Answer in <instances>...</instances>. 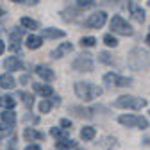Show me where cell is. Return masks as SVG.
Listing matches in <instances>:
<instances>
[{
	"instance_id": "obj_1",
	"label": "cell",
	"mask_w": 150,
	"mask_h": 150,
	"mask_svg": "<svg viewBox=\"0 0 150 150\" xmlns=\"http://www.w3.org/2000/svg\"><path fill=\"white\" fill-rule=\"evenodd\" d=\"M127 64L130 70H136V71L148 70L150 68V54L141 47H134L127 55Z\"/></svg>"
},
{
	"instance_id": "obj_2",
	"label": "cell",
	"mask_w": 150,
	"mask_h": 150,
	"mask_svg": "<svg viewBox=\"0 0 150 150\" xmlns=\"http://www.w3.org/2000/svg\"><path fill=\"white\" fill-rule=\"evenodd\" d=\"M75 95L84 102H91L102 95V88L93 82H75Z\"/></svg>"
},
{
	"instance_id": "obj_3",
	"label": "cell",
	"mask_w": 150,
	"mask_h": 150,
	"mask_svg": "<svg viewBox=\"0 0 150 150\" xmlns=\"http://www.w3.org/2000/svg\"><path fill=\"white\" fill-rule=\"evenodd\" d=\"M146 98H138V97H132V95H122L115 100V107H120V109H132V111H139L143 107H146Z\"/></svg>"
},
{
	"instance_id": "obj_4",
	"label": "cell",
	"mask_w": 150,
	"mask_h": 150,
	"mask_svg": "<svg viewBox=\"0 0 150 150\" xmlns=\"http://www.w3.org/2000/svg\"><path fill=\"white\" fill-rule=\"evenodd\" d=\"M111 30L116 32V34H122V36H132L134 34V29L130 27V23L122 18L120 14H115L111 18Z\"/></svg>"
},
{
	"instance_id": "obj_5",
	"label": "cell",
	"mask_w": 150,
	"mask_h": 150,
	"mask_svg": "<svg viewBox=\"0 0 150 150\" xmlns=\"http://www.w3.org/2000/svg\"><path fill=\"white\" fill-rule=\"evenodd\" d=\"M118 122L125 127H138V129H148V120L145 116H138V115H120Z\"/></svg>"
},
{
	"instance_id": "obj_6",
	"label": "cell",
	"mask_w": 150,
	"mask_h": 150,
	"mask_svg": "<svg viewBox=\"0 0 150 150\" xmlns=\"http://www.w3.org/2000/svg\"><path fill=\"white\" fill-rule=\"evenodd\" d=\"M104 82L109 86H115V88H127V86H132V79L130 77H122L118 73H105L104 75Z\"/></svg>"
},
{
	"instance_id": "obj_7",
	"label": "cell",
	"mask_w": 150,
	"mask_h": 150,
	"mask_svg": "<svg viewBox=\"0 0 150 150\" xmlns=\"http://www.w3.org/2000/svg\"><path fill=\"white\" fill-rule=\"evenodd\" d=\"M93 59H91V54H81L77 59L71 63V68L75 71H91L93 70Z\"/></svg>"
},
{
	"instance_id": "obj_8",
	"label": "cell",
	"mask_w": 150,
	"mask_h": 150,
	"mask_svg": "<svg viewBox=\"0 0 150 150\" xmlns=\"http://www.w3.org/2000/svg\"><path fill=\"white\" fill-rule=\"evenodd\" d=\"M105 22H107V13L97 11V13H93V14L88 18V20L84 22V25L89 27V29H100V27L105 25Z\"/></svg>"
},
{
	"instance_id": "obj_9",
	"label": "cell",
	"mask_w": 150,
	"mask_h": 150,
	"mask_svg": "<svg viewBox=\"0 0 150 150\" xmlns=\"http://www.w3.org/2000/svg\"><path fill=\"white\" fill-rule=\"evenodd\" d=\"M4 68L9 70V71H16V70H23L25 68V63L18 57V55H11L4 61Z\"/></svg>"
},
{
	"instance_id": "obj_10",
	"label": "cell",
	"mask_w": 150,
	"mask_h": 150,
	"mask_svg": "<svg viewBox=\"0 0 150 150\" xmlns=\"http://www.w3.org/2000/svg\"><path fill=\"white\" fill-rule=\"evenodd\" d=\"M127 4H129V9H130V16H132V20L138 22V23H143V22H145V9L139 7V6H136L134 2H130V0H129Z\"/></svg>"
},
{
	"instance_id": "obj_11",
	"label": "cell",
	"mask_w": 150,
	"mask_h": 150,
	"mask_svg": "<svg viewBox=\"0 0 150 150\" xmlns=\"http://www.w3.org/2000/svg\"><path fill=\"white\" fill-rule=\"evenodd\" d=\"M23 138H25L27 141H43V139H45V134L41 132V130H36V129H32V127H25Z\"/></svg>"
},
{
	"instance_id": "obj_12",
	"label": "cell",
	"mask_w": 150,
	"mask_h": 150,
	"mask_svg": "<svg viewBox=\"0 0 150 150\" xmlns=\"http://www.w3.org/2000/svg\"><path fill=\"white\" fill-rule=\"evenodd\" d=\"M41 38H45V40H55V38H64V30L55 29V27H45V29H41Z\"/></svg>"
},
{
	"instance_id": "obj_13",
	"label": "cell",
	"mask_w": 150,
	"mask_h": 150,
	"mask_svg": "<svg viewBox=\"0 0 150 150\" xmlns=\"http://www.w3.org/2000/svg\"><path fill=\"white\" fill-rule=\"evenodd\" d=\"M32 89L38 93V95H41L43 98L54 95V89H52V86H48V84H32Z\"/></svg>"
},
{
	"instance_id": "obj_14",
	"label": "cell",
	"mask_w": 150,
	"mask_h": 150,
	"mask_svg": "<svg viewBox=\"0 0 150 150\" xmlns=\"http://www.w3.org/2000/svg\"><path fill=\"white\" fill-rule=\"evenodd\" d=\"M71 50H73V45L71 43H68V41L66 43H61L55 50H52V57L54 59H59V57H63L66 52H71Z\"/></svg>"
},
{
	"instance_id": "obj_15",
	"label": "cell",
	"mask_w": 150,
	"mask_h": 150,
	"mask_svg": "<svg viewBox=\"0 0 150 150\" xmlns=\"http://www.w3.org/2000/svg\"><path fill=\"white\" fill-rule=\"evenodd\" d=\"M36 73L41 77V81H54V70H50L48 66H36Z\"/></svg>"
},
{
	"instance_id": "obj_16",
	"label": "cell",
	"mask_w": 150,
	"mask_h": 150,
	"mask_svg": "<svg viewBox=\"0 0 150 150\" xmlns=\"http://www.w3.org/2000/svg\"><path fill=\"white\" fill-rule=\"evenodd\" d=\"M16 86V81L11 73H4V75H0V88H4V89H13Z\"/></svg>"
},
{
	"instance_id": "obj_17",
	"label": "cell",
	"mask_w": 150,
	"mask_h": 150,
	"mask_svg": "<svg viewBox=\"0 0 150 150\" xmlns=\"http://www.w3.org/2000/svg\"><path fill=\"white\" fill-rule=\"evenodd\" d=\"M97 136V130H95V127H91V125H86V127H82L81 129V139L82 141H91L93 138Z\"/></svg>"
},
{
	"instance_id": "obj_18",
	"label": "cell",
	"mask_w": 150,
	"mask_h": 150,
	"mask_svg": "<svg viewBox=\"0 0 150 150\" xmlns=\"http://www.w3.org/2000/svg\"><path fill=\"white\" fill-rule=\"evenodd\" d=\"M25 43H27V48L36 50V48H40V47H41L43 41H41V36H34V34H30V36H27Z\"/></svg>"
},
{
	"instance_id": "obj_19",
	"label": "cell",
	"mask_w": 150,
	"mask_h": 150,
	"mask_svg": "<svg viewBox=\"0 0 150 150\" xmlns=\"http://www.w3.org/2000/svg\"><path fill=\"white\" fill-rule=\"evenodd\" d=\"M0 118H2L4 123H7V125H11V127L16 123V115L13 112V109H4V112L0 115Z\"/></svg>"
},
{
	"instance_id": "obj_20",
	"label": "cell",
	"mask_w": 150,
	"mask_h": 150,
	"mask_svg": "<svg viewBox=\"0 0 150 150\" xmlns=\"http://www.w3.org/2000/svg\"><path fill=\"white\" fill-rule=\"evenodd\" d=\"M50 134L57 139V141L68 139V132H66V129H63V127H52V129H50Z\"/></svg>"
},
{
	"instance_id": "obj_21",
	"label": "cell",
	"mask_w": 150,
	"mask_h": 150,
	"mask_svg": "<svg viewBox=\"0 0 150 150\" xmlns=\"http://www.w3.org/2000/svg\"><path fill=\"white\" fill-rule=\"evenodd\" d=\"M14 105H16V100L11 95L0 97V107H2V109H14Z\"/></svg>"
},
{
	"instance_id": "obj_22",
	"label": "cell",
	"mask_w": 150,
	"mask_h": 150,
	"mask_svg": "<svg viewBox=\"0 0 150 150\" xmlns=\"http://www.w3.org/2000/svg\"><path fill=\"white\" fill-rule=\"evenodd\" d=\"M20 23H22L23 27H27L29 30H36V29H40L38 22H36V20H32V18H29V16H23L22 20H20Z\"/></svg>"
},
{
	"instance_id": "obj_23",
	"label": "cell",
	"mask_w": 150,
	"mask_h": 150,
	"mask_svg": "<svg viewBox=\"0 0 150 150\" xmlns=\"http://www.w3.org/2000/svg\"><path fill=\"white\" fill-rule=\"evenodd\" d=\"M52 105H54V102H52V100H47V98H43V100L40 102V105H38V109H40V112H41V115H47V112H50Z\"/></svg>"
},
{
	"instance_id": "obj_24",
	"label": "cell",
	"mask_w": 150,
	"mask_h": 150,
	"mask_svg": "<svg viewBox=\"0 0 150 150\" xmlns=\"http://www.w3.org/2000/svg\"><path fill=\"white\" fill-rule=\"evenodd\" d=\"M11 134H13V127L4 123V122H0V139H4V138H7Z\"/></svg>"
},
{
	"instance_id": "obj_25",
	"label": "cell",
	"mask_w": 150,
	"mask_h": 150,
	"mask_svg": "<svg viewBox=\"0 0 150 150\" xmlns=\"http://www.w3.org/2000/svg\"><path fill=\"white\" fill-rule=\"evenodd\" d=\"M98 61L104 63V64H112V63H115V59H112V55L109 52H100L98 54Z\"/></svg>"
},
{
	"instance_id": "obj_26",
	"label": "cell",
	"mask_w": 150,
	"mask_h": 150,
	"mask_svg": "<svg viewBox=\"0 0 150 150\" xmlns=\"http://www.w3.org/2000/svg\"><path fill=\"white\" fill-rule=\"evenodd\" d=\"M22 34H23V29L11 30V43H20L22 41Z\"/></svg>"
},
{
	"instance_id": "obj_27",
	"label": "cell",
	"mask_w": 150,
	"mask_h": 150,
	"mask_svg": "<svg viewBox=\"0 0 150 150\" xmlns=\"http://www.w3.org/2000/svg\"><path fill=\"white\" fill-rule=\"evenodd\" d=\"M97 45V38H93V36H86V38H82L81 40V47L84 48V47H95Z\"/></svg>"
},
{
	"instance_id": "obj_28",
	"label": "cell",
	"mask_w": 150,
	"mask_h": 150,
	"mask_svg": "<svg viewBox=\"0 0 150 150\" xmlns=\"http://www.w3.org/2000/svg\"><path fill=\"white\" fill-rule=\"evenodd\" d=\"M73 146H75V143L71 139H61V141H57V148L59 150H70Z\"/></svg>"
},
{
	"instance_id": "obj_29",
	"label": "cell",
	"mask_w": 150,
	"mask_h": 150,
	"mask_svg": "<svg viewBox=\"0 0 150 150\" xmlns=\"http://www.w3.org/2000/svg\"><path fill=\"white\" fill-rule=\"evenodd\" d=\"M104 43H105L107 47H112V48L118 47V40H116L112 34H105V36H104Z\"/></svg>"
},
{
	"instance_id": "obj_30",
	"label": "cell",
	"mask_w": 150,
	"mask_h": 150,
	"mask_svg": "<svg viewBox=\"0 0 150 150\" xmlns=\"http://www.w3.org/2000/svg\"><path fill=\"white\" fill-rule=\"evenodd\" d=\"M95 4V0H77V6L81 7V9H86V7H89V6H93Z\"/></svg>"
},
{
	"instance_id": "obj_31",
	"label": "cell",
	"mask_w": 150,
	"mask_h": 150,
	"mask_svg": "<svg viewBox=\"0 0 150 150\" xmlns=\"http://www.w3.org/2000/svg\"><path fill=\"white\" fill-rule=\"evenodd\" d=\"M23 97V102L27 104V107H32V95H25V93H22Z\"/></svg>"
},
{
	"instance_id": "obj_32",
	"label": "cell",
	"mask_w": 150,
	"mask_h": 150,
	"mask_svg": "<svg viewBox=\"0 0 150 150\" xmlns=\"http://www.w3.org/2000/svg\"><path fill=\"white\" fill-rule=\"evenodd\" d=\"M11 52H14V54H22V48H20V43H11Z\"/></svg>"
},
{
	"instance_id": "obj_33",
	"label": "cell",
	"mask_w": 150,
	"mask_h": 150,
	"mask_svg": "<svg viewBox=\"0 0 150 150\" xmlns=\"http://www.w3.org/2000/svg\"><path fill=\"white\" fill-rule=\"evenodd\" d=\"M61 127H63V129H70V127H71V122H70L68 118H63V120H61Z\"/></svg>"
},
{
	"instance_id": "obj_34",
	"label": "cell",
	"mask_w": 150,
	"mask_h": 150,
	"mask_svg": "<svg viewBox=\"0 0 150 150\" xmlns=\"http://www.w3.org/2000/svg\"><path fill=\"white\" fill-rule=\"evenodd\" d=\"M25 150H41V146H40V145H29Z\"/></svg>"
},
{
	"instance_id": "obj_35",
	"label": "cell",
	"mask_w": 150,
	"mask_h": 150,
	"mask_svg": "<svg viewBox=\"0 0 150 150\" xmlns=\"http://www.w3.org/2000/svg\"><path fill=\"white\" fill-rule=\"evenodd\" d=\"M4 50H6V43H4L2 40H0V55L4 54Z\"/></svg>"
},
{
	"instance_id": "obj_36",
	"label": "cell",
	"mask_w": 150,
	"mask_h": 150,
	"mask_svg": "<svg viewBox=\"0 0 150 150\" xmlns=\"http://www.w3.org/2000/svg\"><path fill=\"white\" fill-rule=\"evenodd\" d=\"M13 2H16V4H23L25 0H13Z\"/></svg>"
},
{
	"instance_id": "obj_37",
	"label": "cell",
	"mask_w": 150,
	"mask_h": 150,
	"mask_svg": "<svg viewBox=\"0 0 150 150\" xmlns=\"http://www.w3.org/2000/svg\"><path fill=\"white\" fill-rule=\"evenodd\" d=\"M146 43L150 45V32H148V36H146Z\"/></svg>"
},
{
	"instance_id": "obj_38",
	"label": "cell",
	"mask_w": 150,
	"mask_h": 150,
	"mask_svg": "<svg viewBox=\"0 0 150 150\" xmlns=\"http://www.w3.org/2000/svg\"><path fill=\"white\" fill-rule=\"evenodd\" d=\"M2 14H4V9H2V7H0V16H2Z\"/></svg>"
},
{
	"instance_id": "obj_39",
	"label": "cell",
	"mask_w": 150,
	"mask_h": 150,
	"mask_svg": "<svg viewBox=\"0 0 150 150\" xmlns=\"http://www.w3.org/2000/svg\"><path fill=\"white\" fill-rule=\"evenodd\" d=\"M148 7H150V0H148Z\"/></svg>"
}]
</instances>
